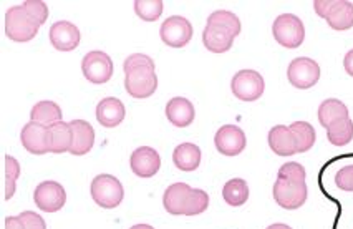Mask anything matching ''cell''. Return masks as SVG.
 Wrapping results in <instances>:
<instances>
[{"instance_id":"obj_1","label":"cell","mask_w":353,"mask_h":229,"mask_svg":"<svg viewBox=\"0 0 353 229\" xmlns=\"http://www.w3.org/2000/svg\"><path fill=\"white\" fill-rule=\"evenodd\" d=\"M314 9L334 30L343 32L353 27V3L348 0H315Z\"/></svg>"},{"instance_id":"obj_2","label":"cell","mask_w":353,"mask_h":229,"mask_svg":"<svg viewBox=\"0 0 353 229\" xmlns=\"http://www.w3.org/2000/svg\"><path fill=\"white\" fill-rule=\"evenodd\" d=\"M90 193H92L93 201L105 210H113V208L120 206L125 198L123 185L113 175H98L97 178H93Z\"/></svg>"},{"instance_id":"obj_3","label":"cell","mask_w":353,"mask_h":229,"mask_svg":"<svg viewBox=\"0 0 353 229\" xmlns=\"http://www.w3.org/2000/svg\"><path fill=\"white\" fill-rule=\"evenodd\" d=\"M40 26L23 10L22 6L10 7L6 14V35L14 42H30L39 34Z\"/></svg>"},{"instance_id":"obj_4","label":"cell","mask_w":353,"mask_h":229,"mask_svg":"<svg viewBox=\"0 0 353 229\" xmlns=\"http://www.w3.org/2000/svg\"><path fill=\"white\" fill-rule=\"evenodd\" d=\"M274 39L279 45L285 48H297L303 43L305 39V27L302 20L294 14H282L274 20L272 26Z\"/></svg>"},{"instance_id":"obj_5","label":"cell","mask_w":353,"mask_h":229,"mask_svg":"<svg viewBox=\"0 0 353 229\" xmlns=\"http://www.w3.org/2000/svg\"><path fill=\"white\" fill-rule=\"evenodd\" d=\"M125 90L130 97L145 100L158 90V77L153 67H137L125 72Z\"/></svg>"},{"instance_id":"obj_6","label":"cell","mask_w":353,"mask_h":229,"mask_svg":"<svg viewBox=\"0 0 353 229\" xmlns=\"http://www.w3.org/2000/svg\"><path fill=\"white\" fill-rule=\"evenodd\" d=\"M81 72L90 83L103 85L113 77V62L105 52L93 50L83 57Z\"/></svg>"},{"instance_id":"obj_7","label":"cell","mask_w":353,"mask_h":229,"mask_svg":"<svg viewBox=\"0 0 353 229\" xmlns=\"http://www.w3.org/2000/svg\"><path fill=\"white\" fill-rule=\"evenodd\" d=\"M272 195L276 203L281 208H284V210H299V208L305 204L309 190H307L305 181L295 183L277 178V181L274 183Z\"/></svg>"},{"instance_id":"obj_8","label":"cell","mask_w":353,"mask_h":229,"mask_svg":"<svg viewBox=\"0 0 353 229\" xmlns=\"http://www.w3.org/2000/svg\"><path fill=\"white\" fill-rule=\"evenodd\" d=\"M265 83L256 70H241L232 77L231 90L234 97L242 101H256L264 93Z\"/></svg>"},{"instance_id":"obj_9","label":"cell","mask_w":353,"mask_h":229,"mask_svg":"<svg viewBox=\"0 0 353 229\" xmlns=\"http://www.w3.org/2000/svg\"><path fill=\"white\" fill-rule=\"evenodd\" d=\"M287 79L290 85L299 90L312 88L320 80V67L314 59L299 57L290 62L287 68Z\"/></svg>"},{"instance_id":"obj_10","label":"cell","mask_w":353,"mask_h":229,"mask_svg":"<svg viewBox=\"0 0 353 229\" xmlns=\"http://www.w3.org/2000/svg\"><path fill=\"white\" fill-rule=\"evenodd\" d=\"M164 45L171 48H183L191 42L192 39V26L188 19L181 15H172L163 22L161 30H159Z\"/></svg>"},{"instance_id":"obj_11","label":"cell","mask_w":353,"mask_h":229,"mask_svg":"<svg viewBox=\"0 0 353 229\" xmlns=\"http://www.w3.org/2000/svg\"><path fill=\"white\" fill-rule=\"evenodd\" d=\"M34 201L39 210L45 212H57L67 203V191L57 181H43L35 188Z\"/></svg>"},{"instance_id":"obj_12","label":"cell","mask_w":353,"mask_h":229,"mask_svg":"<svg viewBox=\"0 0 353 229\" xmlns=\"http://www.w3.org/2000/svg\"><path fill=\"white\" fill-rule=\"evenodd\" d=\"M214 145L224 157H237L245 150V133L237 125H224L216 132Z\"/></svg>"},{"instance_id":"obj_13","label":"cell","mask_w":353,"mask_h":229,"mask_svg":"<svg viewBox=\"0 0 353 229\" xmlns=\"http://www.w3.org/2000/svg\"><path fill=\"white\" fill-rule=\"evenodd\" d=\"M131 171L139 178H151L161 168V157L151 146H139L131 153L130 158Z\"/></svg>"},{"instance_id":"obj_14","label":"cell","mask_w":353,"mask_h":229,"mask_svg":"<svg viewBox=\"0 0 353 229\" xmlns=\"http://www.w3.org/2000/svg\"><path fill=\"white\" fill-rule=\"evenodd\" d=\"M81 34L75 23L60 20L50 27V43L60 52H72L80 45Z\"/></svg>"},{"instance_id":"obj_15","label":"cell","mask_w":353,"mask_h":229,"mask_svg":"<svg viewBox=\"0 0 353 229\" xmlns=\"http://www.w3.org/2000/svg\"><path fill=\"white\" fill-rule=\"evenodd\" d=\"M23 148L32 155H45L50 153L48 146V126L37 123V121H28L20 133Z\"/></svg>"},{"instance_id":"obj_16","label":"cell","mask_w":353,"mask_h":229,"mask_svg":"<svg viewBox=\"0 0 353 229\" xmlns=\"http://www.w3.org/2000/svg\"><path fill=\"white\" fill-rule=\"evenodd\" d=\"M70 126H72L73 140L68 153L75 155V157H83L95 145V130L85 120L70 121Z\"/></svg>"},{"instance_id":"obj_17","label":"cell","mask_w":353,"mask_h":229,"mask_svg":"<svg viewBox=\"0 0 353 229\" xmlns=\"http://www.w3.org/2000/svg\"><path fill=\"white\" fill-rule=\"evenodd\" d=\"M125 105L121 103V100L114 97L103 98L97 105V120L105 128H114V126L121 125V121L125 120Z\"/></svg>"},{"instance_id":"obj_18","label":"cell","mask_w":353,"mask_h":229,"mask_svg":"<svg viewBox=\"0 0 353 229\" xmlns=\"http://www.w3.org/2000/svg\"><path fill=\"white\" fill-rule=\"evenodd\" d=\"M166 117L178 128H186V126H190L194 121V105L184 97L171 98L166 105Z\"/></svg>"},{"instance_id":"obj_19","label":"cell","mask_w":353,"mask_h":229,"mask_svg":"<svg viewBox=\"0 0 353 229\" xmlns=\"http://www.w3.org/2000/svg\"><path fill=\"white\" fill-rule=\"evenodd\" d=\"M192 188L186 183H174V185L168 186V190L163 195V206L170 215L181 216L186 210L188 198H190Z\"/></svg>"},{"instance_id":"obj_20","label":"cell","mask_w":353,"mask_h":229,"mask_svg":"<svg viewBox=\"0 0 353 229\" xmlns=\"http://www.w3.org/2000/svg\"><path fill=\"white\" fill-rule=\"evenodd\" d=\"M268 141L270 150L279 157H292V155L297 153L292 133H290L289 126L285 125H276L274 128H270Z\"/></svg>"},{"instance_id":"obj_21","label":"cell","mask_w":353,"mask_h":229,"mask_svg":"<svg viewBox=\"0 0 353 229\" xmlns=\"http://www.w3.org/2000/svg\"><path fill=\"white\" fill-rule=\"evenodd\" d=\"M172 163L181 171H194L201 165V148L194 143H181L172 151Z\"/></svg>"},{"instance_id":"obj_22","label":"cell","mask_w":353,"mask_h":229,"mask_svg":"<svg viewBox=\"0 0 353 229\" xmlns=\"http://www.w3.org/2000/svg\"><path fill=\"white\" fill-rule=\"evenodd\" d=\"M234 39H236V37H232L228 30L216 26H206L203 32L204 47L212 53H224L231 50Z\"/></svg>"},{"instance_id":"obj_23","label":"cell","mask_w":353,"mask_h":229,"mask_svg":"<svg viewBox=\"0 0 353 229\" xmlns=\"http://www.w3.org/2000/svg\"><path fill=\"white\" fill-rule=\"evenodd\" d=\"M72 126L65 123L63 120L59 123H53L48 126V146H50V153H65L72 148Z\"/></svg>"},{"instance_id":"obj_24","label":"cell","mask_w":353,"mask_h":229,"mask_svg":"<svg viewBox=\"0 0 353 229\" xmlns=\"http://www.w3.org/2000/svg\"><path fill=\"white\" fill-rule=\"evenodd\" d=\"M348 118V108L343 101L336 100V98H327L319 106V121L323 128H328L334 125L335 121L345 120Z\"/></svg>"},{"instance_id":"obj_25","label":"cell","mask_w":353,"mask_h":229,"mask_svg":"<svg viewBox=\"0 0 353 229\" xmlns=\"http://www.w3.org/2000/svg\"><path fill=\"white\" fill-rule=\"evenodd\" d=\"M61 120H63L61 108L55 103V101H50V100L39 101L30 112V121H37V123L45 125V126L59 123Z\"/></svg>"},{"instance_id":"obj_26","label":"cell","mask_w":353,"mask_h":229,"mask_svg":"<svg viewBox=\"0 0 353 229\" xmlns=\"http://www.w3.org/2000/svg\"><path fill=\"white\" fill-rule=\"evenodd\" d=\"M223 198L229 206H242L249 199L248 181L242 178L229 179L223 188Z\"/></svg>"},{"instance_id":"obj_27","label":"cell","mask_w":353,"mask_h":229,"mask_svg":"<svg viewBox=\"0 0 353 229\" xmlns=\"http://www.w3.org/2000/svg\"><path fill=\"white\" fill-rule=\"evenodd\" d=\"M289 130L295 140L297 153H305V151L314 148L317 138H315L314 126L310 123H307V121H294V123L289 126Z\"/></svg>"},{"instance_id":"obj_28","label":"cell","mask_w":353,"mask_h":229,"mask_svg":"<svg viewBox=\"0 0 353 229\" xmlns=\"http://www.w3.org/2000/svg\"><path fill=\"white\" fill-rule=\"evenodd\" d=\"M327 138L335 146L348 145L353 140V121L350 118L335 121L327 128Z\"/></svg>"},{"instance_id":"obj_29","label":"cell","mask_w":353,"mask_h":229,"mask_svg":"<svg viewBox=\"0 0 353 229\" xmlns=\"http://www.w3.org/2000/svg\"><path fill=\"white\" fill-rule=\"evenodd\" d=\"M206 26H216L228 30L232 37L241 34V20L237 19L236 14L229 10H216L209 15Z\"/></svg>"},{"instance_id":"obj_30","label":"cell","mask_w":353,"mask_h":229,"mask_svg":"<svg viewBox=\"0 0 353 229\" xmlns=\"http://www.w3.org/2000/svg\"><path fill=\"white\" fill-rule=\"evenodd\" d=\"M164 9L163 0H134V12L145 22H156Z\"/></svg>"},{"instance_id":"obj_31","label":"cell","mask_w":353,"mask_h":229,"mask_svg":"<svg viewBox=\"0 0 353 229\" xmlns=\"http://www.w3.org/2000/svg\"><path fill=\"white\" fill-rule=\"evenodd\" d=\"M209 206V196L206 191L203 190H191L190 198H188L186 210H184V216H198L204 212Z\"/></svg>"},{"instance_id":"obj_32","label":"cell","mask_w":353,"mask_h":229,"mask_svg":"<svg viewBox=\"0 0 353 229\" xmlns=\"http://www.w3.org/2000/svg\"><path fill=\"white\" fill-rule=\"evenodd\" d=\"M20 177V165L14 157H6V199H10L15 193V183Z\"/></svg>"},{"instance_id":"obj_33","label":"cell","mask_w":353,"mask_h":229,"mask_svg":"<svg viewBox=\"0 0 353 229\" xmlns=\"http://www.w3.org/2000/svg\"><path fill=\"white\" fill-rule=\"evenodd\" d=\"M279 179H287V181H295V183H303L307 178V171L301 163H285L281 166L277 173Z\"/></svg>"},{"instance_id":"obj_34","label":"cell","mask_w":353,"mask_h":229,"mask_svg":"<svg viewBox=\"0 0 353 229\" xmlns=\"http://www.w3.org/2000/svg\"><path fill=\"white\" fill-rule=\"evenodd\" d=\"M20 6L23 7V10L35 20L39 26H43L48 19V6L42 0H26Z\"/></svg>"},{"instance_id":"obj_35","label":"cell","mask_w":353,"mask_h":229,"mask_svg":"<svg viewBox=\"0 0 353 229\" xmlns=\"http://www.w3.org/2000/svg\"><path fill=\"white\" fill-rule=\"evenodd\" d=\"M335 185L342 191L353 193V165L343 166L342 170H339V173L335 175Z\"/></svg>"},{"instance_id":"obj_36","label":"cell","mask_w":353,"mask_h":229,"mask_svg":"<svg viewBox=\"0 0 353 229\" xmlns=\"http://www.w3.org/2000/svg\"><path fill=\"white\" fill-rule=\"evenodd\" d=\"M137 67H153L154 68V62L153 59H150V57L145 55V53H133V55H130L128 59L125 60V63H123V70L128 72L131 68H137Z\"/></svg>"},{"instance_id":"obj_37","label":"cell","mask_w":353,"mask_h":229,"mask_svg":"<svg viewBox=\"0 0 353 229\" xmlns=\"http://www.w3.org/2000/svg\"><path fill=\"white\" fill-rule=\"evenodd\" d=\"M20 219H22L26 229H47V224H45L42 216L37 215L34 211H23L20 215Z\"/></svg>"},{"instance_id":"obj_38","label":"cell","mask_w":353,"mask_h":229,"mask_svg":"<svg viewBox=\"0 0 353 229\" xmlns=\"http://www.w3.org/2000/svg\"><path fill=\"white\" fill-rule=\"evenodd\" d=\"M6 229H26L20 216H7L6 218Z\"/></svg>"},{"instance_id":"obj_39","label":"cell","mask_w":353,"mask_h":229,"mask_svg":"<svg viewBox=\"0 0 353 229\" xmlns=\"http://www.w3.org/2000/svg\"><path fill=\"white\" fill-rule=\"evenodd\" d=\"M343 67H345V72H347L350 77H353V50H350L347 55H345Z\"/></svg>"},{"instance_id":"obj_40","label":"cell","mask_w":353,"mask_h":229,"mask_svg":"<svg viewBox=\"0 0 353 229\" xmlns=\"http://www.w3.org/2000/svg\"><path fill=\"white\" fill-rule=\"evenodd\" d=\"M268 229H292L290 226H287V224H282V223H276V224H270Z\"/></svg>"},{"instance_id":"obj_41","label":"cell","mask_w":353,"mask_h":229,"mask_svg":"<svg viewBox=\"0 0 353 229\" xmlns=\"http://www.w3.org/2000/svg\"><path fill=\"white\" fill-rule=\"evenodd\" d=\"M130 229H154V228L150 226V224H134V226H131Z\"/></svg>"}]
</instances>
